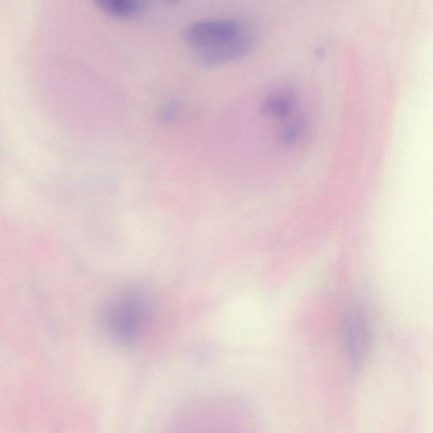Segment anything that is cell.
<instances>
[{
	"instance_id": "cell-1",
	"label": "cell",
	"mask_w": 433,
	"mask_h": 433,
	"mask_svg": "<svg viewBox=\"0 0 433 433\" xmlns=\"http://www.w3.org/2000/svg\"><path fill=\"white\" fill-rule=\"evenodd\" d=\"M146 314L144 300L136 295H128L119 299L108 311V327L118 342L131 344L138 338Z\"/></svg>"
},
{
	"instance_id": "cell-2",
	"label": "cell",
	"mask_w": 433,
	"mask_h": 433,
	"mask_svg": "<svg viewBox=\"0 0 433 433\" xmlns=\"http://www.w3.org/2000/svg\"><path fill=\"white\" fill-rule=\"evenodd\" d=\"M247 29L249 28L235 20H205L188 26L184 38L191 46L202 50L237 37Z\"/></svg>"
},
{
	"instance_id": "cell-3",
	"label": "cell",
	"mask_w": 433,
	"mask_h": 433,
	"mask_svg": "<svg viewBox=\"0 0 433 433\" xmlns=\"http://www.w3.org/2000/svg\"><path fill=\"white\" fill-rule=\"evenodd\" d=\"M254 31L247 29L244 33L228 41L216 45L198 50L196 59L204 66H216L242 57L251 50L255 43Z\"/></svg>"
},
{
	"instance_id": "cell-4",
	"label": "cell",
	"mask_w": 433,
	"mask_h": 433,
	"mask_svg": "<svg viewBox=\"0 0 433 433\" xmlns=\"http://www.w3.org/2000/svg\"><path fill=\"white\" fill-rule=\"evenodd\" d=\"M346 340L348 355L355 370L362 365L367 342V328L362 312L352 310L346 321Z\"/></svg>"
},
{
	"instance_id": "cell-5",
	"label": "cell",
	"mask_w": 433,
	"mask_h": 433,
	"mask_svg": "<svg viewBox=\"0 0 433 433\" xmlns=\"http://www.w3.org/2000/svg\"><path fill=\"white\" fill-rule=\"evenodd\" d=\"M97 3L105 13L118 18L133 17L144 9L143 3L136 0H98Z\"/></svg>"
},
{
	"instance_id": "cell-6",
	"label": "cell",
	"mask_w": 433,
	"mask_h": 433,
	"mask_svg": "<svg viewBox=\"0 0 433 433\" xmlns=\"http://www.w3.org/2000/svg\"><path fill=\"white\" fill-rule=\"evenodd\" d=\"M295 105V95L290 91H281L274 92L263 103V110L267 114L277 117L286 118Z\"/></svg>"
},
{
	"instance_id": "cell-7",
	"label": "cell",
	"mask_w": 433,
	"mask_h": 433,
	"mask_svg": "<svg viewBox=\"0 0 433 433\" xmlns=\"http://www.w3.org/2000/svg\"><path fill=\"white\" fill-rule=\"evenodd\" d=\"M176 108H177V106H176L175 103H171L170 104H168V105L164 108L163 112V116L164 119L168 120L173 118V116H175L176 114Z\"/></svg>"
}]
</instances>
